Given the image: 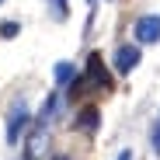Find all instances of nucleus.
I'll return each instance as SVG.
<instances>
[{"label":"nucleus","mask_w":160,"mask_h":160,"mask_svg":"<svg viewBox=\"0 0 160 160\" xmlns=\"http://www.w3.org/2000/svg\"><path fill=\"white\" fill-rule=\"evenodd\" d=\"M98 122H101V112L91 104V108H84V112L77 115V122H73V125H80L84 132H98Z\"/></svg>","instance_id":"obj_6"},{"label":"nucleus","mask_w":160,"mask_h":160,"mask_svg":"<svg viewBox=\"0 0 160 160\" xmlns=\"http://www.w3.org/2000/svg\"><path fill=\"white\" fill-rule=\"evenodd\" d=\"M115 160H132V150H122V153H118Z\"/></svg>","instance_id":"obj_11"},{"label":"nucleus","mask_w":160,"mask_h":160,"mask_svg":"<svg viewBox=\"0 0 160 160\" xmlns=\"http://www.w3.org/2000/svg\"><path fill=\"white\" fill-rule=\"evenodd\" d=\"M73 77H77V66H73V63H66V59L56 63V84H59V87H66Z\"/></svg>","instance_id":"obj_8"},{"label":"nucleus","mask_w":160,"mask_h":160,"mask_svg":"<svg viewBox=\"0 0 160 160\" xmlns=\"http://www.w3.org/2000/svg\"><path fill=\"white\" fill-rule=\"evenodd\" d=\"M56 160H70V157H56Z\"/></svg>","instance_id":"obj_13"},{"label":"nucleus","mask_w":160,"mask_h":160,"mask_svg":"<svg viewBox=\"0 0 160 160\" xmlns=\"http://www.w3.org/2000/svg\"><path fill=\"white\" fill-rule=\"evenodd\" d=\"M66 87H70V101L84 98V87H91L94 94H108V91H112V77H108V70H104L101 52H91V59H87V77H73Z\"/></svg>","instance_id":"obj_2"},{"label":"nucleus","mask_w":160,"mask_h":160,"mask_svg":"<svg viewBox=\"0 0 160 160\" xmlns=\"http://www.w3.org/2000/svg\"><path fill=\"white\" fill-rule=\"evenodd\" d=\"M21 32V24L18 21H4V24H0V38H14Z\"/></svg>","instance_id":"obj_9"},{"label":"nucleus","mask_w":160,"mask_h":160,"mask_svg":"<svg viewBox=\"0 0 160 160\" xmlns=\"http://www.w3.org/2000/svg\"><path fill=\"white\" fill-rule=\"evenodd\" d=\"M104 4H112V0H104Z\"/></svg>","instance_id":"obj_14"},{"label":"nucleus","mask_w":160,"mask_h":160,"mask_svg":"<svg viewBox=\"0 0 160 160\" xmlns=\"http://www.w3.org/2000/svg\"><path fill=\"white\" fill-rule=\"evenodd\" d=\"M132 35H136L139 45H157L160 42V18L157 14H139L136 24H132Z\"/></svg>","instance_id":"obj_5"},{"label":"nucleus","mask_w":160,"mask_h":160,"mask_svg":"<svg viewBox=\"0 0 160 160\" xmlns=\"http://www.w3.org/2000/svg\"><path fill=\"white\" fill-rule=\"evenodd\" d=\"M150 146H153V153L160 157V115H157V122H153V132H150Z\"/></svg>","instance_id":"obj_10"},{"label":"nucleus","mask_w":160,"mask_h":160,"mask_svg":"<svg viewBox=\"0 0 160 160\" xmlns=\"http://www.w3.org/2000/svg\"><path fill=\"white\" fill-rule=\"evenodd\" d=\"M56 108H59V94H49L42 101V112L28 125L32 136H28V146H24V160H38L45 153V146H49V122H52V115H56Z\"/></svg>","instance_id":"obj_1"},{"label":"nucleus","mask_w":160,"mask_h":160,"mask_svg":"<svg viewBox=\"0 0 160 160\" xmlns=\"http://www.w3.org/2000/svg\"><path fill=\"white\" fill-rule=\"evenodd\" d=\"M87 4H91V21H94V4H98V0H87Z\"/></svg>","instance_id":"obj_12"},{"label":"nucleus","mask_w":160,"mask_h":160,"mask_svg":"<svg viewBox=\"0 0 160 160\" xmlns=\"http://www.w3.org/2000/svg\"><path fill=\"white\" fill-rule=\"evenodd\" d=\"M143 63V49L139 45H132V42H125V45H118L115 49V56H112V66H115V73H132V70H136Z\"/></svg>","instance_id":"obj_4"},{"label":"nucleus","mask_w":160,"mask_h":160,"mask_svg":"<svg viewBox=\"0 0 160 160\" xmlns=\"http://www.w3.org/2000/svg\"><path fill=\"white\" fill-rule=\"evenodd\" d=\"M49 4V14H52V21H70V0H45Z\"/></svg>","instance_id":"obj_7"},{"label":"nucleus","mask_w":160,"mask_h":160,"mask_svg":"<svg viewBox=\"0 0 160 160\" xmlns=\"http://www.w3.org/2000/svg\"><path fill=\"white\" fill-rule=\"evenodd\" d=\"M28 125H32L28 101H24V98H18V101L11 104V112H7V125H4V136H7V143H11V146H18V143H21V136L28 132Z\"/></svg>","instance_id":"obj_3"},{"label":"nucleus","mask_w":160,"mask_h":160,"mask_svg":"<svg viewBox=\"0 0 160 160\" xmlns=\"http://www.w3.org/2000/svg\"><path fill=\"white\" fill-rule=\"evenodd\" d=\"M0 4H4V0H0Z\"/></svg>","instance_id":"obj_15"}]
</instances>
